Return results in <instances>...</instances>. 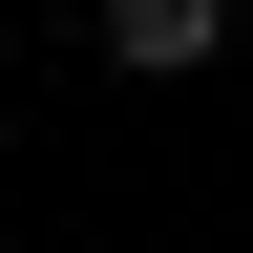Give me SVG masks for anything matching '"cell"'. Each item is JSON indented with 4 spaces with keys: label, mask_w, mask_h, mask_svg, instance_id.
<instances>
[{
    "label": "cell",
    "mask_w": 253,
    "mask_h": 253,
    "mask_svg": "<svg viewBox=\"0 0 253 253\" xmlns=\"http://www.w3.org/2000/svg\"><path fill=\"white\" fill-rule=\"evenodd\" d=\"M106 63L190 84V63H232V0H106Z\"/></svg>",
    "instance_id": "6da1fadb"
}]
</instances>
